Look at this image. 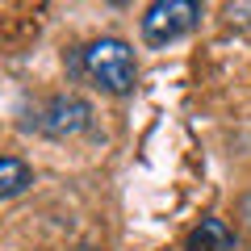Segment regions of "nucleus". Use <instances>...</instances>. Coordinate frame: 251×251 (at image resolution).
Returning <instances> with one entry per match:
<instances>
[{
  "mask_svg": "<svg viewBox=\"0 0 251 251\" xmlns=\"http://www.w3.org/2000/svg\"><path fill=\"white\" fill-rule=\"evenodd\" d=\"M80 72L105 92L126 97L138 84V59L130 50V42H122V38H97L80 50Z\"/></svg>",
  "mask_w": 251,
  "mask_h": 251,
  "instance_id": "obj_1",
  "label": "nucleus"
},
{
  "mask_svg": "<svg viewBox=\"0 0 251 251\" xmlns=\"http://www.w3.org/2000/svg\"><path fill=\"white\" fill-rule=\"evenodd\" d=\"M197 25H201L197 0H155L143 13V42L147 46H168L176 38L193 34Z\"/></svg>",
  "mask_w": 251,
  "mask_h": 251,
  "instance_id": "obj_2",
  "label": "nucleus"
},
{
  "mask_svg": "<svg viewBox=\"0 0 251 251\" xmlns=\"http://www.w3.org/2000/svg\"><path fill=\"white\" fill-rule=\"evenodd\" d=\"M88 122H92L88 100L75 97V92H59V97H50L34 113L29 130H38V134H46V138H75L80 130H88Z\"/></svg>",
  "mask_w": 251,
  "mask_h": 251,
  "instance_id": "obj_3",
  "label": "nucleus"
},
{
  "mask_svg": "<svg viewBox=\"0 0 251 251\" xmlns=\"http://www.w3.org/2000/svg\"><path fill=\"white\" fill-rule=\"evenodd\" d=\"M184 251H239V239H234V230L222 218L209 214V218H201V222L188 230Z\"/></svg>",
  "mask_w": 251,
  "mask_h": 251,
  "instance_id": "obj_4",
  "label": "nucleus"
},
{
  "mask_svg": "<svg viewBox=\"0 0 251 251\" xmlns=\"http://www.w3.org/2000/svg\"><path fill=\"white\" fill-rule=\"evenodd\" d=\"M34 184V168L21 155H0V201L4 197H21Z\"/></svg>",
  "mask_w": 251,
  "mask_h": 251,
  "instance_id": "obj_5",
  "label": "nucleus"
},
{
  "mask_svg": "<svg viewBox=\"0 0 251 251\" xmlns=\"http://www.w3.org/2000/svg\"><path fill=\"white\" fill-rule=\"evenodd\" d=\"M72 251H97V247H72Z\"/></svg>",
  "mask_w": 251,
  "mask_h": 251,
  "instance_id": "obj_6",
  "label": "nucleus"
}]
</instances>
